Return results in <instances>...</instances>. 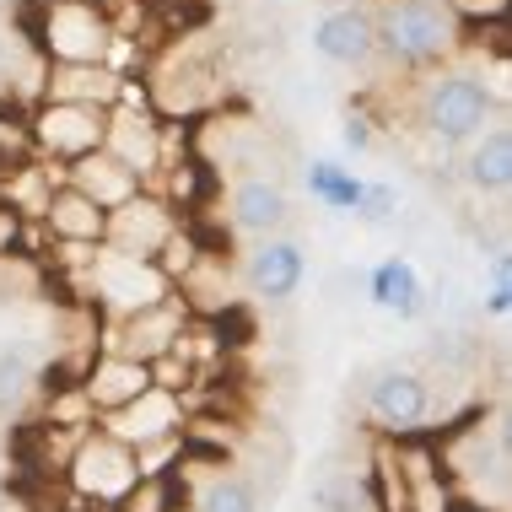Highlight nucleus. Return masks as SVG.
Instances as JSON below:
<instances>
[{"label":"nucleus","instance_id":"nucleus-1","mask_svg":"<svg viewBox=\"0 0 512 512\" xmlns=\"http://www.w3.org/2000/svg\"><path fill=\"white\" fill-rule=\"evenodd\" d=\"M372 33H378V60H389L405 76L442 71L464 54L469 22L448 0H372Z\"/></svg>","mask_w":512,"mask_h":512},{"label":"nucleus","instance_id":"nucleus-2","mask_svg":"<svg viewBox=\"0 0 512 512\" xmlns=\"http://www.w3.org/2000/svg\"><path fill=\"white\" fill-rule=\"evenodd\" d=\"M502 119V98L491 92V81L469 65H442L426 71L415 87V124L432 135L437 146H469L480 130Z\"/></svg>","mask_w":512,"mask_h":512},{"label":"nucleus","instance_id":"nucleus-3","mask_svg":"<svg viewBox=\"0 0 512 512\" xmlns=\"http://www.w3.org/2000/svg\"><path fill=\"white\" fill-rule=\"evenodd\" d=\"M103 151L124 173L141 178L146 189H151V178L162 173V162H168V130H162V114L151 108L146 87L124 81L119 103L108 108V119H103Z\"/></svg>","mask_w":512,"mask_h":512},{"label":"nucleus","instance_id":"nucleus-4","mask_svg":"<svg viewBox=\"0 0 512 512\" xmlns=\"http://www.w3.org/2000/svg\"><path fill=\"white\" fill-rule=\"evenodd\" d=\"M33 38L49 65H108L114 54V27L92 0H44Z\"/></svg>","mask_w":512,"mask_h":512},{"label":"nucleus","instance_id":"nucleus-5","mask_svg":"<svg viewBox=\"0 0 512 512\" xmlns=\"http://www.w3.org/2000/svg\"><path fill=\"white\" fill-rule=\"evenodd\" d=\"M65 480H71V491L81 502L92 507H124L141 486V464H135V453L114 442L103 432V426H92V432L76 437L71 459H65Z\"/></svg>","mask_w":512,"mask_h":512},{"label":"nucleus","instance_id":"nucleus-6","mask_svg":"<svg viewBox=\"0 0 512 512\" xmlns=\"http://www.w3.org/2000/svg\"><path fill=\"white\" fill-rule=\"evenodd\" d=\"M87 297L98 302L103 313L130 318V313H146V308H157V302H168L173 281L151 265V259H130V254H114V248H98V254L87 259Z\"/></svg>","mask_w":512,"mask_h":512},{"label":"nucleus","instance_id":"nucleus-7","mask_svg":"<svg viewBox=\"0 0 512 512\" xmlns=\"http://www.w3.org/2000/svg\"><path fill=\"white\" fill-rule=\"evenodd\" d=\"M103 108H76V103H38L27 114V141H33L38 162L49 168H71V162L103 151Z\"/></svg>","mask_w":512,"mask_h":512},{"label":"nucleus","instance_id":"nucleus-8","mask_svg":"<svg viewBox=\"0 0 512 512\" xmlns=\"http://www.w3.org/2000/svg\"><path fill=\"white\" fill-rule=\"evenodd\" d=\"M178 232H184V216H178V205L162 200V195H151V189H141V195L124 200L119 211H108L103 248H114V254H130V259H151V265H157L162 248H168Z\"/></svg>","mask_w":512,"mask_h":512},{"label":"nucleus","instance_id":"nucleus-9","mask_svg":"<svg viewBox=\"0 0 512 512\" xmlns=\"http://www.w3.org/2000/svg\"><path fill=\"white\" fill-rule=\"evenodd\" d=\"M362 405H367V415L389 437H410L415 426L432 415V378H426V372H415V367L389 362V367H378L367 378Z\"/></svg>","mask_w":512,"mask_h":512},{"label":"nucleus","instance_id":"nucleus-10","mask_svg":"<svg viewBox=\"0 0 512 512\" xmlns=\"http://www.w3.org/2000/svg\"><path fill=\"white\" fill-rule=\"evenodd\" d=\"M313 54L340 71H367L378 65V33H372V11L367 0H340L313 22Z\"/></svg>","mask_w":512,"mask_h":512},{"label":"nucleus","instance_id":"nucleus-11","mask_svg":"<svg viewBox=\"0 0 512 512\" xmlns=\"http://www.w3.org/2000/svg\"><path fill=\"white\" fill-rule=\"evenodd\" d=\"M184 329H189V308L178 297L168 302H157V308H146V313H130V318H114L108 324V340H103V351H114V356H130V362H157V356H168L178 340H184Z\"/></svg>","mask_w":512,"mask_h":512},{"label":"nucleus","instance_id":"nucleus-12","mask_svg":"<svg viewBox=\"0 0 512 512\" xmlns=\"http://www.w3.org/2000/svg\"><path fill=\"white\" fill-rule=\"evenodd\" d=\"M103 432L124 442L130 453H141V448H157V442H173V437H184V394H168V389H151L135 399V405H124L114 415H103Z\"/></svg>","mask_w":512,"mask_h":512},{"label":"nucleus","instance_id":"nucleus-13","mask_svg":"<svg viewBox=\"0 0 512 512\" xmlns=\"http://www.w3.org/2000/svg\"><path fill=\"white\" fill-rule=\"evenodd\" d=\"M227 221L232 232H243V238H275V232L292 221V195H286V184L275 173H238L232 178V195H227Z\"/></svg>","mask_w":512,"mask_h":512},{"label":"nucleus","instance_id":"nucleus-14","mask_svg":"<svg viewBox=\"0 0 512 512\" xmlns=\"http://www.w3.org/2000/svg\"><path fill=\"white\" fill-rule=\"evenodd\" d=\"M302 281H308V254H302V243L286 238V232L259 238L243 254V286H248V297L286 302V297L302 292Z\"/></svg>","mask_w":512,"mask_h":512},{"label":"nucleus","instance_id":"nucleus-15","mask_svg":"<svg viewBox=\"0 0 512 512\" xmlns=\"http://www.w3.org/2000/svg\"><path fill=\"white\" fill-rule=\"evenodd\" d=\"M81 394H87V405H92V415H114V410H124V405H135L146 389H151V367L146 362H130V356H114V351H98L92 356V367L81 372Z\"/></svg>","mask_w":512,"mask_h":512},{"label":"nucleus","instance_id":"nucleus-16","mask_svg":"<svg viewBox=\"0 0 512 512\" xmlns=\"http://www.w3.org/2000/svg\"><path fill=\"white\" fill-rule=\"evenodd\" d=\"M124 71L114 65H49L44 87H38V103H76V108H114L124 92Z\"/></svg>","mask_w":512,"mask_h":512},{"label":"nucleus","instance_id":"nucleus-17","mask_svg":"<svg viewBox=\"0 0 512 512\" xmlns=\"http://www.w3.org/2000/svg\"><path fill=\"white\" fill-rule=\"evenodd\" d=\"M464 184L486 200H502L512 189V124L496 119L464 146Z\"/></svg>","mask_w":512,"mask_h":512},{"label":"nucleus","instance_id":"nucleus-18","mask_svg":"<svg viewBox=\"0 0 512 512\" xmlns=\"http://www.w3.org/2000/svg\"><path fill=\"white\" fill-rule=\"evenodd\" d=\"M44 232L60 248H103V227H108V216L92 205L87 195H76L71 184H54V195H49V205H44Z\"/></svg>","mask_w":512,"mask_h":512},{"label":"nucleus","instance_id":"nucleus-19","mask_svg":"<svg viewBox=\"0 0 512 512\" xmlns=\"http://www.w3.org/2000/svg\"><path fill=\"white\" fill-rule=\"evenodd\" d=\"M60 178H65V184L76 189V195H87V200L98 205L103 216H108V211H119L124 200H135V195H141V189H146L141 178H135V173H124L119 162L108 157V151H92V157L71 162V168H65Z\"/></svg>","mask_w":512,"mask_h":512},{"label":"nucleus","instance_id":"nucleus-20","mask_svg":"<svg viewBox=\"0 0 512 512\" xmlns=\"http://www.w3.org/2000/svg\"><path fill=\"white\" fill-rule=\"evenodd\" d=\"M367 297H372V308H383L394 318H421V308H426L421 270H415L410 259H383V265H372V275H367Z\"/></svg>","mask_w":512,"mask_h":512},{"label":"nucleus","instance_id":"nucleus-21","mask_svg":"<svg viewBox=\"0 0 512 512\" xmlns=\"http://www.w3.org/2000/svg\"><path fill=\"white\" fill-rule=\"evenodd\" d=\"M302 178H308V195L324 205V211L356 216V205H362V189H367V178L356 173V168H340V162H329V157H313Z\"/></svg>","mask_w":512,"mask_h":512},{"label":"nucleus","instance_id":"nucleus-22","mask_svg":"<svg viewBox=\"0 0 512 512\" xmlns=\"http://www.w3.org/2000/svg\"><path fill=\"white\" fill-rule=\"evenodd\" d=\"M60 184V168L49 162H27V168H11V184H6V200H11V216H44V205Z\"/></svg>","mask_w":512,"mask_h":512},{"label":"nucleus","instance_id":"nucleus-23","mask_svg":"<svg viewBox=\"0 0 512 512\" xmlns=\"http://www.w3.org/2000/svg\"><path fill=\"white\" fill-rule=\"evenodd\" d=\"M33 389H38V372H33L27 345H0V421L22 415V405H27Z\"/></svg>","mask_w":512,"mask_h":512},{"label":"nucleus","instance_id":"nucleus-24","mask_svg":"<svg viewBox=\"0 0 512 512\" xmlns=\"http://www.w3.org/2000/svg\"><path fill=\"white\" fill-rule=\"evenodd\" d=\"M195 512H259V486L248 475H211L195 496Z\"/></svg>","mask_w":512,"mask_h":512},{"label":"nucleus","instance_id":"nucleus-25","mask_svg":"<svg viewBox=\"0 0 512 512\" xmlns=\"http://www.w3.org/2000/svg\"><path fill=\"white\" fill-rule=\"evenodd\" d=\"M313 502L324 512H378V496L362 475H324L313 486Z\"/></svg>","mask_w":512,"mask_h":512},{"label":"nucleus","instance_id":"nucleus-26","mask_svg":"<svg viewBox=\"0 0 512 512\" xmlns=\"http://www.w3.org/2000/svg\"><path fill=\"white\" fill-rule=\"evenodd\" d=\"M394 211H399V189L383 184V178H367L362 205H356V221H367V227H389Z\"/></svg>","mask_w":512,"mask_h":512},{"label":"nucleus","instance_id":"nucleus-27","mask_svg":"<svg viewBox=\"0 0 512 512\" xmlns=\"http://www.w3.org/2000/svg\"><path fill=\"white\" fill-rule=\"evenodd\" d=\"M486 313H491V318H512V254H502V248H496V254H491Z\"/></svg>","mask_w":512,"mask_h":512},{"label":"nucleus","instance_id":"nucleus-28","mask_svg":"<svg viewBox=\"0 0 512 512\" xmlns=\"http://www.w3.org/2000/svg\"><path fill=\"white\" fill-rule=\"evenodd\" d=\"M340 141L351 146V151H372V119L367 114H351L340 124Z\"/></svg>","mask_w":512,"mask_h":512},{"label":"nucleus","instance_id":"nucleus-29","mask_svg":"<svg viewBox=\"0 0 512 512\" xmlns=\"http://www.w3.org/2000/svg\"><path fill=\"white\" fill-rule=\"evenodd\" d=\"M453 11H459L464 22H475V17H496V11L507 6V0H448Z\"/></svg>","mask_w":512,"mask_h":512},{"label":"nucleus","instance_id":"nucleus-30","mask_svg":"<svg viewBox=\"0 0 512 512\" xmlns=\"http://www.w3.org/2000/svg\"><path fill=\"white\" fill-rule=\"evenodd\" d=\"M6 60H11V49H6V33H0V71H6Z\"/></svg>","mask_w":512,"mask_h":512}]
</instances>
